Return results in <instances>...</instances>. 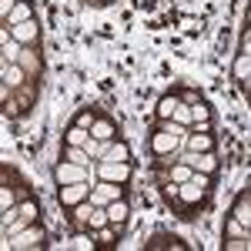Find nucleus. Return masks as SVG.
Masks as SVG:
<instances>
[{"mask_svg": "<svg viewBox=\"0 0 251 251\" xmlns=\"http://www.w3.org/2000/svg\"><path fill=\"white\" fill-rule=\"evenodd\" d=\"M17 214L27 221V225H37V214H40V204L30 198V201H24V204H17Z\"/></svg>", "mask_w": 251, "mask_h": 251, "instance_id": "nucleus-23", "label": "nucleus"}, {"mask_svg": "<svg viewBox=\"0 0 251 251\" xmlns=\"http://www.w3.org/2000/svg\"><path fill=\"white\" fill-rule=\"evenodd\" d=\"M194 131H211V121H194Z\"/></svg>", "mask_w": 251, "mask_h": 251, "instance_id": "nucleus-35", "label": "nucleus"}, {"mask_svg": "<svg viewBox=\"0 0 251 251\" xmlns=\"http://www.w3.org/2000/svg\"><path fill=\"white\" fill-rule=\"evenodd\" d=\"M20 67H24V71H27V67H30V71H34V67H37V57H34V54H27V50H24V54H20V60H17Z\"/></svg>", "mask_w": 251, "mask_h": 251, "instance_id": "nucleus-32", "label": "nucleus"}, {"mask_svg": "<svg viewBox=\"0 0 251 251\" xmlns=\"http://www.w3.org/2000/svg\"><path fill=\"white\" fill-rule=\"evenodd\" d=\"M181 161L191 164L194 171H201V174H214V171H218V157H214V151H204V154L188 151V154H181Z\"/></svg>", "mask_w": 251, "mask_h": 251, "instance_id": "nucleus-6", "label": "nucleus"}, {"mask_svg": "<svg viewBox=\"0 0 251 251\" xmlns=\"http://www.w3.org/2000/svg\"><path fill=\"white\" fill-rule=\"evenodd\" d=\"M171 121H177V124H184V127H191V124H194L191 104H184V100H181V104H177V111H174V117H171Z\"/></svg>", "mask_w": 251, "mask_h": 251, "instance_id": "nucleus-25", "label": "nucleus"}, {"mask_svg": "<svg viewBox=\"0 0 251 251\" xmlns=\"http://www.w3.org/2000/svg\"><path fill=\"white\" fill-rule=\"evenodd\" d=\"M3 47H0V57H3V64H17L20 60V54H24V44L20 40H14L10 34H3Z\"/></svg>", "mask_w": 251, "mask_h": 251, "instance_id": "nucleus-10", "label": "nucleus"}, {"mask_svg": "<svg viewBox=\"0 0 251 251\" xmlns=\"http://www.w3.org/2000/svg\"><path fill=\"white\" fill-rule=\"evenodd\" d=\"M94 121H97V117L91 114V111H80V114L74 117V124H80V127H87V131H91V127H94Z\"/></svg>", "mask_w": 251, "mask_h": 251, "instance_id": "nucleus-31", "label": "nucleus"}, {"mask_svg": "<svg viewBox=\"0 0 251 251\" xmlns=\"http://www.w3.org/2000/svg\"><path fill=\"white\" fill-rule=\"evenodd\" d=\"M107 214H111V225L121 228V225L131 218V201H127V198H114V201L107 204Z\"/></svg>", "mask_w": 251, "mask_h": 251, "instance_id": "nucleus-9", "label": "nucleus"}, {"mask_svg": "<svg viewBox=\"0 0 251 251\" xmlns=\"http://www.w3.org/2000/svg\"><path fill=\"white\" fill-rule=\"evenodd\" d=\"M14 7H17V0H0V17L7 20V17H10V10H14Z\"/></svg>", "mask_w": 251, "mask_h": 251, "instance_id": "nucleus-33", "label": "nucleus"}, {"mask_svg": "<svg viewBox=\"0 0 251 251\" xmlns=\"http://www.w3.org/2000/svg\"><path fill=\"white\" fill-rule=\"evenodd\" d=\"M91 134H94L97 141H114L117 137V124L111 121V117H97L94 127H91Z\"/></svg>", "mask_w": 251, "mask_h": 251, "instance_id": "nucleus-11", "label": "nucleus"}, {"mask_svg": "<svg viewBox=\"0 0 251 251\" xmlns=\"http://www.w3.org/2000/svg\"><path fill=\"white\" fill-rule=\"evenodd\" d=\"M64 248H74V251H94V248H97L94 231H91V234H87V231H77L74 238H71V241H67V245H64Z\"/></svg>", "mask_w": 251, "mask_h": 251, "instance_id": "nucleus-15", "label": "nucleus"}, {"mask_svg": "<svg viewBox=\"0 0 251 251\" xmlns=\"http://www.w3.org/2000/svg\"><path fill=\"white\" fill-rule=\"evenodd\" d=\"M231 214L241 221V225H248V228H251V194H241V198H238V204H234Z\"/></svg>", "mask_w": 251, "mask_h": 251, "instance_id": "nucleus-18", "label": "nucleus"}, {"mask_svg": "<svg viewBox=\"0 0 251 251\" xmlns=\"http://www.w3.org/2000/svg\"><path fill=\"white\" fill-rule=\"evenodd\" d=\"M91 191H94V184H91V181L64 184V188H57V201L64 204V208H77V204H84V201L91 198Z\"/></svg>", "mask_w": 251, "mask_h": 251, "instance_id": "nucleus-3", "label": "nucleus"}, {"mask_svg": "<svg viewBox=\"0 0 251 251\" xmlns=\"http://www.w3.org/2000/svg\"><path fill=\"white\" fill-rule=\"evenodd\" d=\"M64 161H74V164H84V168H94L91 154H87L84 148H71V144H67V151H64Z\"/></svg>", "mask_w": 251, "mask_h": 251, "instance_id": "nucleus-24", "label": "nucleus"}, {"mask_svg": "<svg viewBox=\"0 0 251 251\" xmlns=\"http://www.w3.org/2000/svg\"><path fill=\"white\" fill-rule=\"evenodd\" d=\"M24 20H34V7L27 3V0H17V7L10 10V17L3 20L7 27H17V24H24Z\"/></svg>", "mask_w": 251, "mask_h": 251, "instance_id": "nucleus-12", "label": "nucleus"}, {"mask_svg": "<svg viewBox=\"0 0 251 251\" xmlns=\"http://www.w3.org/2000/svg\"><path fill=\"white\" fill-rule=\"evenodd\" d=\"M84 151L91 154V161H104V157L111 154V141H97V137L91 134V141L84 144Z\"/></svg>", "mask_w": 251, "mask_h": 251, "instance_id": "nucleus-14", "label": "nucleus"}, {"mask_svg": "<svg viewBox=\"0 0 251 251\" xmlns=\"http://www.w3.org/2000/svg\"><path fill=\"white\" fill-rule=\"evenodd\" d=\"M91 174H94V168H84V164H74V161H64V157H60V164L54 168V184L64 188V184L91 181Z\"/></svg>", "mask_w": 251, "mask_h": 251, "instance_id": "nucleus-2", "label": "nucleus"}, {"mask_svg": "<svg viewBox=\"0 0 251 251\" xmlns=\"http://www.w3.org/2000/svg\"><path fill=\"white\" fill-rule=\"evenodd\" d=\"M241 54H251V30H245V37H241Z\"/></svg>", "mask_w": 251, "mask_h": 251, "instance_id": "nucleus-34", "label": "nucleus"}, {"mask_svg": "<svg viewBox=\"0 0 251 251\" xmlns=\"http://www.w3.org/2000/svg\"><path fill=\"white\" fill-rule=\"evenodd\" d=\"M241 84H245V87H248V91H251V74H248V77H245V80H241Z\"/></svg>", "mask_w": 251, "mask_h": 251, "instance_id": "nucleus-36", "label": "nucleus"}, {"mask_svg": "<svg viewBox=\"0 0 251 251\" xmlns=\"http://www.w3.org/2000/svg\"><path fill=\"white\" fill-rule=\"evenodd\" d=\"M191 114H194V121H211V107H208L204 100H194V104H191Z\"/></svg>", "mask_w": 251, "mask_h": 251, "instance_id": "nucleus-27", "label": "nucleus"}, {"mask_svg": "<svg viewBox=\"0 0 251 251\" xmlns=\"http://www.w3.org/2000/svg\"><path fill=\"white\" fill-rule=\"evenodd\" d=\"M94 174L97 181H114V184H127L131 181V174H134V168H131V161H94Z\"/></svg>", "mask_w": 251, "mask_h": 251, "instance_id": "nucleus-1", "label": "nucleus"}, {"mask_svg": "<svg viewBox=\"0 0 251 251\" xmlns=\"http://www.w3.org/2000/svg\"><path fill=\"white\" fill-rule=\"evenodd\" d=\"M3 84L7 87H20L24 84V67L20 64H3Z\"/></svg>", "mask_w": 251, "mask_h": 251, "instance_id": "nucleus-19", "label": "nucleus"}, {"mask_svg": "<svg viewBox=\"0 0 251 251\" xmlns=\"http://www.w3.org/2000/svg\"><path fill=\"white\" fill-rule=\"evenodd\" d=\"M91 211H94V204H91V198H87L84 204H77V208H74V218H77L80 225H87V218H91Z\"/></svg>", "mask_w": 251, "mask_h": 251, "instance_id": "nucleus-28", "label": "nucleus"}, {"mask_svg": "<svg viewBox=\"0 0 251 251\" xmlns=\"http://www.w3.org/2000/svg\"><path fill=\"white\" fill-rule=\"evenodd\" d=\"M10 208H17L14 204V191L10 188H0V211H10Z\"/></svg>", "mask_w": 251, "mask_h": 251, "instance_id": "nucleus-29", "label": "nucleus"}, {"mask_svg": "<svg viewBox=\"0 0 251 251\" xmlns=\"http://www.w3.org/2000/svg\"><path fill=\"white\" fill-rule=\"evenodd\" d=\"M107 225H111L107 208H97L94 204V211H91V218H87V228H91V231H100V228H107Z\"/></svg>", "mask_w": 251, "mask_h": 251, "instance_id": "nucleus-20", "label": "nucleus"}, {"mask_svg": "<svg viewBox=\"0 0 251 251\" xmlns=\"http://www.w3.org/2000/svg\"><path fill=\"white\" fill-rule=\"evenodd\" d=\"M87 141H91V131H87V127H80V124H74V127L64 134V144H71V148H84Z\"/></svg>", "mask_w": 251, "mask_h": 251, "instance_id": "nucleus-16", "label": "nucleus"}, {"mask_svg": "<svg viewBox=\"0 0 251 251\" xmlns=\"http://www.w3.org/2000/svg\"><path fill=\"white\" fill-rule=\"evenodd\" d=\"M184 148H188V151H198V154H204V151H214V137L208 134V131H188Z\"/></svg>", "mask_w": 251, "mask_h": 251, "instance_id": "nucleus-7", "label": "nucleus"}, {"mask_svg": "<svg viewBox=\"0 0 251 251\" xmlns=\"http://www.w3.org/2000/svg\"><path fill=\"white\" fill-rule=\"evenodd\" d=\"M10 37L20 40V44H37V37H40L37 20H24V24H17V27H10Z\"/></svg>", "mask_w": 251, "mask_h": 251, "instance_id": "nucleus-8", "label": "nucleus"}, {"mask_svg": "<svg viewBox=\"0 0 251 251\" xmlns=\"http://www.w3.org/2000/svg\"><path fill=\"white\" fill-rule=\"evenodd\" d=\"M231 74H234V80H245V77H248V74H251V54H238V57H234Z\"/></svg>", "mask_w": 251, "mask_h": 251, "instance_id": "nucleus-22", "label": "nucleus"}, {"mask_svg": "<svg viewBox=\"0 0 251 251\" xmlns=\"http://www.w3.org/2000/svg\"><path fill=\"white\" fill-rule=\"evenodd\" d=\"M225 248L228 251H251V241H245V238H228Z\"/></svg>", "mask_w": 251, "mask_h": 251, "instance_id": "nucleus-30", "label": "nucleus"}, {"mask_svg": "<svg viewBox=\"0 0 251 251\" xmlns=\"http://www.w3.org/2000/svg\"><path fill=\"white\" fill-rule=\"evenodd\" d=\"M168 171H171V181H177V184H184V181H191V177H194V168H191V164H184L181 157L174 161Z\"/></svg>", "mask_w": 251, "mask_h": 251, "instance_id": "nucleus-17", "label": "nucleus"}, {"mask_svg": "<svg viewBox=\"0 0 251 251\" xmlns=\"http://www.w3.org/2000/svg\"><path fill=\"white\" fill-rule=\"evenodd\" d=\"M114 198H124V188H121V184H114V181H97L94 191H91V204H97V208H107Z\"/></svg>", "mask_w": 251, "mask_h": 251, "instance_id": "nucleus-5", "label": "nucleus"}, {"mask_svg": "<svg viewBox=\"0 0 251 251\" xmlns=\"http://www.w3.org/2000/svg\"><path fill=\"white\" fill-rule=\"evenodd\" d=\"M107 161H131V144L121 141V137H114V141H111V154H107Z\"/></svg>", "mask_w": 251, "mask_h": 251, "instance_id": "nucleus-21", "label": "nucleus"}, {"mask_svg": "<svg viewBox=\"0 0 251 251\" xmlns=\"http://www.w3.org/2000/svg\"><path fill=\"white\" fill-rule=\"evenodd\" d=\"M248 234H251V228L241 225V221L231 214V218H228V238H248Z\"/></svg>", "mask_w": 251, "mask_h": 251, "instance_id": "nucleus-26", "label": "nucleus"}, {"mask_svg": "<svg viewBox=\"0 0 251 251\" xmlns=\"http://www.w3.org/2000/svg\"><path fill=\"white\" fill-rule=\"evenodd\" d=\"M177 104H181V97H177V94H164L161 100H157V107H154L157 117H161V121H171L174 111H177Z\"/></svg>", "mask_w": 251, "mask_h": 251, "instance_id": "nucleus-13", "label": "nucleus"}, {"mask_svg": "<svg viewBox=\"0 0 251 251\" xmlns=\"http://www.w3.org/2000/svg\"><path fill=\"white\" fill-rule=\"evenodd\" d=\"M44 245V228L40 225H27L20 234L7 238V248L10 251H30V248H40Z\"/></svg>", "mask_w": 251, "mask_h": 251, "instance_id": "nucleus-4", "label": "nucleus"}]
</instances>
